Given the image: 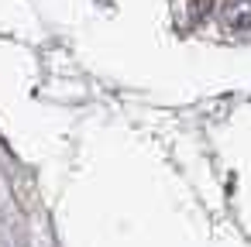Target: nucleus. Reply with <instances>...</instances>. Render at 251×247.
<instances>
[{"mask_svg":"<svg viewBox=\"0 0 251 247\" xmlns=\"http://www.w3.org/2000/svg\"><path fill=\"white\" fill-rule=\"evenodd\" d=\"M224 24L230 31H251V0H234L224 11Z\"/></svg>","mask_w":251,"mask_h":247,"instance_id":"1","label":"nucleus"}]
</instances>
